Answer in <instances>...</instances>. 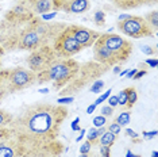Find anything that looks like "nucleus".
I'll use <instances>...</instances> for the list:
<instances>
[{
    "mask_svg": "<svg viewBox=\"0 0 158 157\" xmlns=\"http://www.w3.org/2000/svg\"><path fill=\"white\" fill-rule=\"evenodd\" d=\"M111 92H112V90H107V92H106V94H103V95H102V96H100V98L98 99V100H96V102H95V104H96V106H98V104H100V103H103L104 100H107V99H108V98H110Z\"/></svg>",
    "mask_w": 158,
    "mask_h": 157,
    "instance_id": "cd10ccee",
    "label": "nucleus"
},
{
    "mask_svg": "<svg viewBox=\"0 0 158 157\" xmlns=\"http://www.w3.org/2000/svg\"><path fill=\"white\" fill-rule=\"evenodd\" d=\"M80 69V64L73 58H58L50 68L37 73V83L44 84L53 81V87L61 90L76 76Z\"/></svg>",
    "mask_w": 158,
    "mask_h": 157,
    "instance_id": "7ed1b4c3",
    "label": "nucleus"
},
{
    "mask_svg": "<svg viewBox=\"0 0 158 157\" xmlns=\"http://www.w3.org/2000/svg\"><path fill=\"white\" fill-rule=\"evenodd\" d=\"M4 53H6V52H4V49H3V48H2V45H0V57L4 54Z\"/></svg>",
    "mask_w": 158,
    "mask_h": 157,
    "instance_id": "a19ab883",
    "label": "nucleus"
},
{
    "mask_svg": "<svg viewBox=\"0 0 158 157\" xmlns=\"http://www.w3.org/2000/svg\"><path fill=\"white\" fill-rule=\"evenodd\" d=\"M152 157H158V152H157V151H154V152L152 153Z\"/></svg>",
    "mask_w": 158,
    "mask_h": 157,
    "instance_id": "c03bdc74",
    "label": "nucleus"
},
{
    "mask_svg": "<svg viewBox=\"0 0 158 157\" xmlns=\"http://www.w3.org/2000/svg\"><path fill=\"white\" fill-rule=\"evenodd\" d=\"M108 106H111V107L118 106V96H110L108 98Z\"/></svg>",
    "mask_w": 158,
    "mask_h": 157,
    "instance_id": "2f4dec72",
    "label": "nucleus"
},
{
    "mask_svg": "<svg viewBox=\"0 0 158 157\" xmlns=\"http://www.w3.org/2000/svg\"><path fill=\"white\" fill-rule=\"evenodd\" d=\"M91 8L89 0H53V11L66 14H84Z\"/></svg>",
    "mask_w": 158,
    "mask_h": 157,
    "instance_id": "9b49d317",
    "label": "nucleus"
},
{
    "mask_svg": "<svg viewBox=\"0 0 158 157\" xmlns=\"http://www.w3.org/2000/svg\"><path fill=\"white\" fill-rule=\"evenodd\" d=\"M38 142L19 137L8 126L0 129V157H31Z\"/></svg>",
    "mask_w": 158,
    "mask_h": 157,
    "instance_id": "20e7f679",
    "label": "nucleus"
},
{
    "mask_svg": "<svg viewBox=\"0 0 158 157\" xmlns=\"http://www.w3.org/2000/svg\"><path fill=\"white\" fill-rule=\"evenodd\" d=\"M135 72H136V69H134V70H130V72H127V77H132L135 74Z\"/></svg>",
    "mask_w": 158,
    "mask_h": 157,
    "instance_id": "58836bf2",
    "label": "nucleus"
},
{
    "mask_svg": "<svg viewBox=\"0 0 158 157\" xmlns=\"http://www.w3.org/2000/svg\"><path fill=\"white\" fill-rule=\"evenodd\" d=\"M0 70H2V61H0Z\"/></svg>",
    "mask_w": 158,
    "mask_h": 157,
    "instance_id": "a18cd8bd",
    "label": "nucleus"
},
{
    "mask_svg": "<svg viewBox=\"0 0 158 157\" xmlns=\"http://www.w3.org/2000/svg\"><path fill=\"white\" fill-rule=\"evenodd\" d=\"M93 22L98 24V26H104V23H106V12L96 11L95 15H93Z\"/></svg>",
    "mask_w": 158,
    "mask_h": 157,
    "instance_id": "aec40b11",
    "label": "nucleus"
},
{
    "mask_svg": "<svg viewBox=\"0 0 158 157\" xmlns=\"http://www.w3.org/2000/svg\"><path fill=\"white\" fill-rule=\"evenodd\" d=\"M146 64H147V65H150L152 68H156V66H157V64H158V61H157L156 58H154V60H147Z\"/></svg>",
    "mask_w": 158,
    "mask_h": 157,
    "instance_id": "f704fd0d",
    "label": "nucleus"
},
{
    "mask_svg": "<svg viewBox=\"0 0 158 157\" xmlns=\"http://www.w3.org/2000/svg\"><path fill=\"white\" fill-rule=\"evenodd\" d=\"M103 88H104V83H103V81H102V80H96L95 83H93V85L91 87V90H89V91H91V92H95V94H99V92L102 91Z\"/></svg>",
    "mask_w": 158,
    "mask_h": 157,
    "instance_id": "4be33fe9",
    "label": "nucleus"
},
{
    "mask_svg": "<svg viewBox=\"0 0 158 157\" xmlns=\"http://www.w3.org/2000/svg\"><path fill=\"white\" fill-rule=\"evenodd\" d=\"M120 130H122V127H120L116 122H112L111 125H108V131H111V133L115 134V135L119 134V133H120Z\"/></svg>",
    "mask_w": 158,
    "mask_h": 157,
    "instance_id": "393cba45",
    "label": "nucleus"
},
{
    "mask_svg": "<svg viewBox=\"0 0 158 157\" xmlns=\"http://www.w3.org/2000/svg\"><path fill=\"white\" fill-rule=\"evenodd\" d=\"M66 117L68 108L62 104L38 102L22 107L8 127L27 141L46 144L57 140Z\"/></svg>",
    "mask_w": 158,
    "mask_h": 157,
    "instance_id": "f03ea898",
    "label": "nucleus"
},
{
    "mask_svg": "<svg viewBox=\"0 0 158 157\" xmlns=\"http://www.w3.org/2000/svg\"><path fill=\"white\" fill-rule=\"evenodd\" d=\"M146 73H147L146 70H139V72H138V70H136L135 74H134V76H132V78H134V80H138V78H141V77L145 76Z\"/></svg>",
    "mask_w": 158,
    "mask_h": 157,
    "instance_id": "473e14b6",
    "label": "nucleus"
},
{
    "mask_svg": "<svg viewBox=\"0 0 158 157\" xmlns=\"http://www.w3.org/2000/svg\"><path fill=\"white\" fill-rule=\"evenodd\" d=\"M118 30L131 38H145L156 35V31L146 22L145 18L136 15H128L126 19L119 20L118 22Z\"/></svg>",
    "mask_w": 158,
    "mask_h": 157,
    "instance_id": "423d86ee",
    "label": "nucleus"
},
{
    "mask_svg": "<svg viewBox=\"0 0 158 157\" xmlns=\"http://www.w3.org/2000/svg\"><path fill=\"white\" fill-rule=\"evenodd\" d=\"M84 134H85V130H81V135L77 138V141H81V140H82V137H84Z\"/></svg>",
    "mask_w": 158,
    "mask_h": 157,
    "instance_id": "ea45409f",
    "label": "nucleus"
},
{
    "mask_svg": "<svg viewBox=\"0 0 158 157\" xmlns=\"http://www.w3.org/2000/svg\"><path fill=\"white\" fill-rule=\"evenodd\" d=\"M20 3H24V4H31V3H34V2H37V0H19Z\"/></svg>",
    "mask_w": 158,
    "mask_h": 157,
    "instance_id": "4c0bfd02",
    "label": "nucleus"
},
{
    "mask_svg": "<svg viewBox=\"0 0 158 157\" xmlns=\"http://www.w3.org/2000/svg\"><path fill=\"white\" fill-rule=\"evenodd\" d=\"M98 42L103 44L104 46L110 49L115 56L118 57L119 62H124L128 60V57L132 53V44L127 41L122 35H118L115 33H104L98 38Z\"/></svg>",
    "mask_w": 158,
    "mask_h": 157,
    "instance_id": "6e6552de",
    "label": "nucleus"
},
{
    "mask_svg": "<svg viewBox=\"0 0 158 157\" xmlns=\"http://www.w3.org/2000/svg\"><path fill=\"white\" fill-rule=\"evenodd\" d=\"M91 148H92V144L89 141H85L84 144L80 146V155H89L91 153Z\"/></svg>",
    "mask_w": 158,
    "mask_h": 157,
    "instance_id": "5701e85b",
    "label": "nucleus"
},
{
    "mask_svg": "<svg viewBox=\"0 0 158 157\" xmlns=\"http://www.w3.org/2000/svg\"><path fill=\"white\" fill-rule=\"evenodd\" d=\"M107 69H108V66L95 61L85 62L82 65L80 64V69L76 73V76L64 88H61L60 94L62 96H73L74 94L80 92L84 87H87L91 81H95V78H99L103 73H106Z\"/></svg>",
    "mask_w": 158,
    "mask_h": 157,
    "instance_id": "39448f33",
    "label": "nucleus"
},
{
    "mask_svg": "<svg viewBox=\"0 0 158 157\" xmlns=\"http://www.w3.org/2000/svg\"><path fill=\"white\" fill-rule=\"evenodd\" d=\"M130 118H131V111L130 110H123V112H120L119 115L115 118L114 122H116L120 127H123V126H127V125L130 123Z\"/></svg>",
    "mask_w": 158,
    "mask_h": 157,
    "instance_id": "dca6fc26",
    "label": "nucleus"
},
{
    "mask_svg": "<svg viewBox=\"0 0 158 157\" xmlns=\"http://www.w3.org/2000/svg\"><path fill=\"white\" fill-rule=\"evenodd\" d=\"M107 123V118L103 117V115H99V117H95L93 118V125H95V127H103L104 125Z\"/></svg>",
    "mask_w": 158,
    "mask_h": 157,
    "instance_id": "412c9836",
    "label": "nucleus"
},
{
    "mask_svg": "<svg viewBox=\"0 0 158 157\" xmlns=\"http://www.w3.org/2000/svg\"><path fill=\"white\" fill-rule=\"evenodd\" d=\"M143 137L147 138V140H152L153 137H156L157 135V130H153V131H143Z\"/></svg>",
    "mask_w": 158,
    "mask_h": 157,
    "instance_id": "c756f323",
    "label": "nucleus"
},
{
    "mask_svg": "<svg viewBox=\"0 0 158 157\" xmlns=\"http://www.w3.org/2000/svg\"><path fill=\"white\" fill-rule=\"evenodd\" d=\"M116 140H118V135H115V134L111 133V131L106 130L102 135H100L98 144L102 145V146H110V148H111V146L115 144V141H116Z\"/></svg>",
    "mask_w": 158,
    "mask_h": 157,
    "instance_id": "4468645a",
    "label": "nucleus"
},
{
    "mask_svg": "<svg viewBox=\"0 0 158 157\" xmlns=\"http://www.w3.org/2000/svg\"><path fill=\"white\" fill-rule=\"evenodd\" d=\"M126 92H127V99H128V106L132 107L138 100V94H136L134 87H128L126 88Z\"/></svg>",
    "mask_w": 158,
    "mask_h": 157,
    "instance_id": "6ab92c4d",
    "label": "nucleus"
},
{
    "mask_svg": "<svg viewBox=\"0 0 158 157\" xmlns=\"http://www.w3.org/2000/svg\"><path fill=\"white\" fill-rule=\"evenodd\" d=\"M68 24L49 22L38 15L12 18L4 15L0 20V45L4 52H33L54 42Z\"/></svg>",
    "mask_w": 158,
    "mask_h": 157,
    "instance_id": "f257e3e1",
    "label": "nucleus"
},
{
    "mask_svg": "<svg viewBox=\"0 0 158 157\" xmlns=\"http://www.w3.org/2000/svg\"><path fill=\"white\" fill-rule=\"evenodd\" d=\"M39 92H42V94H48L49 90H48V88H45V90H39Z\"/></svg>",
    "mask_w": 158,
    "mask_h": 157,
    "instance_id": "37998d69",
    "label": "nucleus"
},
{
    "mask_svg": "<svg viewBox=\"0 0 158 157\" xmlns=\"http://www.w3.org/2000/svg\"><path fill=\"white\" fill-rule=\"evenodd\" d=\"M100 155H102V157H110L111 156V148L110 146L100 145Z\"/></svg>",
    "mask_w": 158,
    "mask_h": 157,
    "instance_id": "c85d7f7f",
    "label": "nucleus"
},
{
    "mask_svg": "<svg viewBox=\"0 0 158 157\" xmlns=\"http://www.w3.org/2000/svg\"><path fill=\"white\" fill-rule=\"evenodd\" d=\"M58 60V56L56 54L52 45L41 46L30 53V56L26 58V64L28 69L35 74L39 72H44L48 68H50Z\"/></svg>",
    "mask_w": 158,
    "mask_h": 157,
    "instance_id": "0eeeda50",
    "label": "nucleus"
},
{
    "mask_svg": "<svg viewBox=\"0 0 158 157\" xmlns=\"http://www.w3.org/2000/svg\"><path fill=\"white\" fill-rule=\"evenodd\" d=\"M53 49H54L56 54L58 56V58H72L73 56H76L77 53H80L82 50V48L78 45V42L74 39L73 34H72L69 24L54 39Z\"/></svg>",
    "mask_w": 158,
    "mask_h": 157,
    "instance_id": "1a4fd4ad",
    "label": "nucleus"
},
{
    "mask_svg": "<svg viewBox=\"0 0 158 157\" xmlns=\"http://www.w3.org/2000/svg\"><path fill=\"white\" fill-rule=\"evenodd\" d=\"M118 106H120L123 110H131V107L128 106V99H127V92L126 90L120 91L118 94Z\"/></svg>",
    "mask_w": 158,
    "mask_h": 157,
    "instance_id": "a211bd4d",
    "label": "nucleus"
},
{
    "mask_svg": "<svg viewBox=\"0 0 158 157\" xmlns=\"http://www.w3.org/2000/svg\"><path fill=\"white\" fill-rule=\"evenodd\" d=\"M78 122H80V118H76V119L72 122V129H73V131H81V127L78 126Z\"/></svg>",
    "mask_w": 158,
    "mask_h": 157,
    "instance_id": "7c9ffc66",
    "label": "nucleus"
},
{
    "mask_svg": "<svg viewBox=\"0 0 158 157\" xmlns=\"http://www.w3.org/2000/svg\"><path fill=\"white\" fill-rule=\"evenodd\" d=\"M74 98L73 96H62V98H60L58 100H57V104H68V103H73Z\"/></svg>",
    "mask_w": 158,
    "mask_h": 157,
    "instance_id": "a878e982",
    "label": "nucleus"
},
{
    "mask_svg": "<svg viewBox=\"0 0 158 157\" xmlns=\"http://www.w3.org/2000/svg\"><path fill=\"white\" fill-rule=\"evenodd\" d=\"M69 28H70L72 34H73L74 39L78 42V45H80L82 49L93 46V44H95V42L98 41V38L102 35V33H99V31L91 30V28L80 26V24H69Z\"/></svg>",
    "mask_w": 158,
    "mask_h": 157,
    "instance_id": "9d476101",
    "label": "nucleus"
},
{
    "mask_svg": "<svg viewBox=\"0 0 158 157\" xmlns=\"http://www.w3.org/2000/svg\"><path fill=\"white\" fill-rule=\"evenodd\" d=\"M93 58L96 62L103 64L106 66H116L118 64H120L118 57L107 46H104L98 41L93 44Z\"/></svg>",
    "mask_w": 158,
    "mask_h": 157,
    "instance_id": "f8f14e48",
    "label": "nucleus"
},
{
    "mask_svg": "<svg viewBox=\"0 0 158 157\" xmlns=\"http://www.w3.org/2000/svg\"><path fill=\"white\" fill-rule=\"evenodd\" d=\"M114 114V107H111V106H104L103 108H102V115L103 117H106V118H108L111 117Z\"/></svg>",
    "mask_w": 158,
    "mask_h": 157,
    "instance_id": "bb28decb",
    "label": "nucleus"
},
{
    "mask_svg": "<svg viewBox=\"0 0 158 157\" xmlns=\"http://www.w3.org/2000/svg\"><path fill=\"white\" fill-rule=\"evenodd\" d=\"M104 131H106V127H92L91 130L87 133V141H89L92 145H98V142H99V138H100V135H102Z\"/></svg>",
    "mask_w": 158,
    "mask_h": 157,
    "instance_id": "2eb2a0df",
    "label": "nucleus"
},
{
    "mask_svg": "<svg viewBox=\"0 0 158 157\" xmlns=\"http://www.w3.org/2000/svg\"><path fill=\"white\" fill-rule=\"evenodd\" d=\"M95 108H96V104L93 103V104H91V106H89L88 108H87V112H88V114H92V112H93V110H95Z\"/></svg>",
    "mask_w": 158,
    "mask_h": 157,
    "instance_id": "c9c22d12",
    "label": "nucleus"
},
{
    "mask_svg": "<svg viewBox=\"0 0 158 157\" xmlns=\"http://www.w3.org/2000/svg\"><path fill=\"white\" fill-rule=\"evenodd\" d=\"M120 72V69H119V66H116V68H114V73H119Z\"/></svg>",
    "mask_w": 158,
    "mask_h": 157,
    "instance_id": "79ce46f5",
    "label": "nucleus"
},
{
    "mask_svg": "<svg viewBox=\"0 0 158 157\" xmlns=\"http://www.w3.org/2000/svg\"><path fill=\"white\" fill-rule=\"evenodd\" d=\"M126 157H139V155H134L131 151H127V153H126Z\"/></svg>",
    "mask_w": 158,
    "mask_h": 157,
    "instance_id": "e433bc0d",
    "label": "nucleus"
},
{
    "mask_svg": "<svg viewBox=\"0 0 158 157\" xmlns=\"http://www.w3.org/2000/svg\"><path fill=\"white\" fill-rule=\"evenodd\" d=\"M111 3L120 10H134L145 4H156L157 0H110Z\"/></svg>",
    "mask_w": 158,
    "mask_h": 157,
    "instance_id": "ddd939ff",
    "label": "nucleus"
},
{
    "mask_svg": "<svg viewBox=\"0 0 158 157\" xmlns=\"http://www.w3.org/2000/svg\"><path fill=\"white\" fill-rule=\"evenodd\" d=\"M145 19H146V22L152 26L153 30L157 33V30H158V12L154 10V11H152L150 14H147Z\"/></svg>",
    "mask_w": 158,
    "mask_h": 157,
    "instance_id": "f3484780",
    "label": "nucleus"
},
{
    "mask_svg": "<svg viewBox=\"0 0 158 157\" xmlns=\"http://www.w3.org/2000/svg\"><path fill=\"white\" fill-rule=\"evenodd\" d=\"M126 135H128V137H130V138H132V140H134L135 142H139V144H141V142H142V140H141V138H139L138 133H135V131L132 130V129H126Z\"/></svg>",
    "mask_w": 158,
    "mask_h": 157,
    "instance_id": "b1692460",
    "label": "nucleus"
},
{
    "mask_svg": "<svg viewBox=\"0 0 158 157\" xmlns=\"http://www.w3.org/2000/svg\"><path fill=\"white\" fill-rule=\"evenodd\" d=\"M142 50L146 53V54H154L156 53V49H152V48H146V46H142Z\"/></svg>",
    "mask_w": 158,
    "mask_h": 157,
    "instance_id": "72a5a7b5",
    "label": "nucleus"
}]
</instances>
